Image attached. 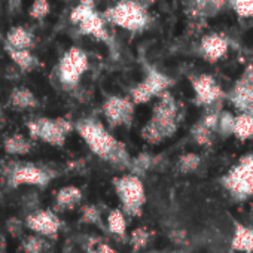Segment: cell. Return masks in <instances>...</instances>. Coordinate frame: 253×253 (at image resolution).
<instances>
[{"instance_id": "b9f144b4", "label": "cell", "mask_w": 253, "mask_h": 253, "mask_svg": "<svg viewBox=\"0 0 253 253\" xmlns=\"http://www.w3.org/2000/svg\"><path fill=\"white\" fill-rule=\"evenodd\" d=\"M252 115H253V113H252Z\"/></svg>"}, {"instance_id": "83f0119b", "label": "cell", "mask_w": 253, "mask_h": 253, "mask_svg": "<svg viewBox=\"0 0 253 253\" xmlns=\"http://www.w3.org/2000/svg\"><path fill=\"white\" fill-rule=\"evenodd\" d=\"M234 126H235V115L229 110H222L219 115L217 136L223 139L234 136Z\"/></svg>"}, {"instance_id": "f35d334b", "label": "cell", "mask_w": 253, "mask_h": 253, "mask_svg": "<svg viewBox=\"0 0 253 253\" xmlns=\"http://www.w3.org/2000/svg\"><path fill=\"white\" fill-rule=\"evenodd\" d=\"M169 253H188V252H186V250H182V249H180V250H173V252H169Z\"/></svg>"}, {"instance_id": "e575fe53", "label": "cell", "mask_w": 253, "mask_h": 253, "mask_svg": "<svg viewBox=\"0 0 253 253\" xmlns=\"http://www.w3.org/2000/svg\"><path fill=\"white\" fill-rule=\"evenodd\" d=\"M86 253H113V250L110 249V246H107L104 243L91 241L86 246Z\"/></svg>"}, {"instance_id": "3957f363", "label": "cell", "mask_w": 253, "mask_h": 253, "mask_svg": "<svg viewBox=\"0 0 253 253\" xmlns=\"http://www.w3.org/2000/svg\"><path fill=\"white\" fill-rule=\"evenodd\" d=\"M106 21L125 32L140 33L148 29L151 15L143 0H118L103 12Z\"/></svg>"}, {"instance_id": "cb8c5ba5", "label": "cell", "mask_w": 253, "mask_h": 253, "mask_svg": "<svg viewBox=\"0 0 253 253\" xmlns=\"http://www.w3.org/2000/svg\"><path fill=\"white\" fill-rule=\"evenodd\" d=\"M214 136L217 134L211 128H209L201 119H198L191 128V137L198 146H210L213 143Z\"/></svg>"}, {"instance_id": "ab89813d", "label": "cell", "mask_w": 253, "mask_h": 253, "mask_svg": "<svg viewBox=\"0 0 253 253\" xmlns=\"http://www.w3.org/2000/svg\"><path fill=\"white\" fill-rule=\"evenodd\" d=\"M3 121V109H2V106H0V122Z\"/></svg>"}, {"instance_id": "277c9868", "label": "cell", "mask_w": 253, "mask_h": 253, "mask_svg": "<svg viewBox=\"0 0 253 253\" xmlns=\"http://www.w3.org/2000/svg\"><path fill=\"white\" fill-rule=\"evenodd\" d=\"M55 176L57 173L52 169L43 166L26 161H6L2 179L9 188H18L21 185L46 188Z\"/></svg>"}, {"instance_id": "5bb4252c", "label": "cell", "mask_w": 253, "mask_h": 253, "mask_svg": "<svg viewBox=\"0 0 253 253\" xmlns=\"http://www.w3.org/2000/svg\"><path fill=\"white\" fill-rule=\"evenodd\" d=\"M24 222L29 229L48 238H55L61 228V220L55 214V211L46 209H38L29 213Z\"/></svg>"}, {"instance_id": "4dcf8cb0", "label": "cell", "mask_w": 253, "mask_h": 253, "mask_svg": "<svg viewBox=\"0 0 253 253\" xmlns=\"http://www.w3.org/2000/svg\"><path fill=\"white\" fill-rule=\"evenodd\" d=\"M45 247H46V241L41 235H27L21 244L24 253H42Z\"/></svg>"}, {"instance_id": "8992f818", "label": "cell", "mask_w": 253, "mask_h": 253, "mask_svg": "<svg viewBox=\"0 0 253 253\" xmlns=\"http://www.w3.org/2000/svg\"><path fill=\"white\" fill-rule=\"evenodd\" d=\"M26 126L32 139L55 148L64 146L69 134L75 130V124L66 118H35L27 121Z\"/></svg>"}, {"instance_id": "836d02e7", "label": "cell", "mask_w": 253, "mask_h": 253, "mask_svg": "<svg viewBox=\"0 0 253 253\" xmlns=\"http://www.w3.org/2000/svg\"><path fill=\"white\" fill-rule=\"evenodd\" d=\"M8 232L14 237V238H23V234H24V226H26V222H23L20 217L17 216H12L6 220L5 223Z\"/></svg>"}, {"instance_id": "d6a6232c", "label": "cell", "mask_w": 253, "mask_h": 253, "mask_svg": "<svg viewBox=\"0 0 253 253\" xmlns=\"http://www.w3.org/2000/svg\"><path fill=\"white\" fill-rule=\"evenodd\" d=\"M51 11V5H49V0H33V3L29 9V15L33 18V20H43L48 17Z\"/></svg>"}, {"instance_id": "7a4b0ae2", "label": "cell", "mask_w": 253, "mask_h": 253, "mask_svg": "<svg viewBox=\"0 0 253 253\" xmlns=\"http://www.w3.org/2000/svg\"><path fill=\"white\" fill-rule=\"evenodd\" d=\"M180 122V104L170 91L157 98L149 121L140 131L142 139L149 145H160L173 137Z\"/></svg>"}, {"instance_id": "8fae6325", "label": "cell", "mask_w": 253, "mask_h": 253, "mask_svg": "<svg viewBox=\"0 0 253 253\" xmlns=\"http://www.w3.org/2000/svg\"><path fill=\"white\" fill-rule=\"evenodd\" d=\"M101 112L112 128L128 126L136 113V103L130 95H109L101 106Z\"/></svg>"}, {"instance_id": "f546056e", "label": "cell", "mask_w": 253, "mask_h": 253, "mask_svg": "<svg viewBox=\"0 0 253 253\" xmlns=\"http://www.w3.org/2000/svg\"><path fill=\"white\" fill-rule=\"evenodd\" d=\"M81 222L82 223H89V225H97V226L103 228L100 209L97 206H94V204L84 206L82 210H81Z\"/></svg>"}, {"instance_id": "2e32d148", "label": "cell", "mask_w": 253, "mask_h": 253, "mask_svg": "<svg viewBox=\"0 0 253 253\" xmlns=\"http://www.w3.org/2000/svg\"><path fill=\"white\" fill-rule=\"evenodd\" d=\"M9 104L17 110H33L39 107V100L32 89L15 86L9 94Z\"/></svg>"}, {"instance_id": "9c48e42d", "label": "cell", "mask_w": 253, "mask_h": 253, "mask_svg": "<svg viewBox=\"0 0 253 253\" xmlns=\"http://www.w3.org/2000/svg\"><path fill=\"white\" fill-rule=\"evenodd\" d=\"M89 67V60L82 48H69L58 61L57 76L64 89H73L79 85L82 76Z\"/></svg>"}, {"instance_id": "44dd1931", "label": "cell", "mask_w": 253, "mask_h": 253, "mask_svg": "<svg viewBox=\"0 0 253 253\" xmlns=\"http://www.w3.org/2000/svg\"><path fill=\"white\" fill-rule=\"evenodd\" d=\"M231 247L237 252L253 253V228L237 223L232 235Z\"/></svg>"}, {"instance_id": "8d00e7d4", "label": "cell", "mask_w": 253, "mask_h": 253, "mask_svg": "<svg viewBox=\"0 0 253 253\" xmlns=\"http://www.w3.org/2000/svg\"><path fill=\"white\" fill-rule=\"evenodd\" d=\"M0 253H6V238L3 234H0Z\"/></svg>"}, {"instance_id": "ba28073f", "label": "cell", "mask_w": 253, "mask_h": 253, "mask_svg": "<svg viewBox=\"0 0 253 253\" xmlns=\"http://www.w3.org/2000/svg\"><path fill=\"white\" fill-rule=\"evenodd\" d=\"M70 21L79 29L82 35L107 45L110 43V33L107 30L109 23L106 21L104 15L95 9V6L78 3L70 12Z\"/></svg>"}, {"instance_id": "603a6c76", "label": "cell", "mask_w": 253, "mask_h": 253, "mask_svg": "<svg viewBox=\"0 0 253 253\" xmlns=\"http://www.w3.org/2000/svg\"><path fill=\"white\" fill-rule=\"evenodd\" d=\"M158 161H160V157H157V155H152V154H148V152L139 154L131 161L130 173L137 174V176H143L145 173H148L149 170L157 167Z\"/></svg>"}, {"instance_id": "7402d4cb", "label": "cell", "mask_w": 253, "mask_h": 253, "mask_svg": "<svg viewBox=\"0 0 253 253\" xmlns=\"http://www.w3.org/2000/svg\"><path fill=\"white\" fill-rule=\"evenodd\" d=\"M234 137L241 142L253 139V115L252 113L240 112L238 115H235Z\"/></svg>"}, {"instance_id": "1f68e13d", "label": "cell", "mask_w": 253, "mask_h": 253, "mask_svg": "<svg viewBox=\"0 0 253 253\" xmlns=\"http://www.w3.org/2000/svg\"><path fill=\"white\" fill-rule=\"evenodd\" d=\"M151 240V232L146 229V228H136L131 235H130V241H131V246H133V250H142L148 246Z\"/></svg>"}, {"instance_id": "d590c367", "label": "cell", "mask_w": 253, "mask_h": 253, "mask_svg": "<svg viewBox=\"0 0 253 253\" xmlns=\"http://www.w3.org/2000/svg\"><path fill=\"white\" fill-rule=\"evenodd\" d=\"M169 237H170V240H171L174 244H177V246L186 244V240H188V234H186L183 229H173V231H170Z\"/></svg>"}, {"instance_id": "e0dca14e", "label": "cell", "mask_w": 253, "mask_h": 253, "mask_svg": "<svg viewBox=\"0 0 253 253\" xmlns=\"http://www.w3.org/2000/svg\"><path fill=\"white\" fill-rule=\"evenodd\" d=\"M5 49L8 52V55L11 57V60L14 61V64L24 73L33 72L39 67V60L38 57L32 52V49H18V48H12L5 45Z\"/></svg>"}, {"instance_id": "ffe728a7", "label": "cell", "mask_w": 253, "mask_h": 253, "mask_svg": "<svg viewBox=\"0 0 253 253\" xmlns=\"http://www.w3.org/2000/svg\"><path fill=\"white\" fill-rule=\"evenodd\" d=\"M3 149L8 155L23 157V155H29L32 152L33 143L26 136H23L20 133H14L3 140Z\"/></svg>"}, {"instance_id": "d4e9b609", "label": "cell", "mask_w": 253, "mask_h": 253, "mask_svg": "<svg viewBox=\"0 0 253 253\" xmlns=\"http://www.w3.org/2000/svg\"><path fill=\"white\" fill-rule=\"evenodd\" d=\"M107 229L118 237H125L126 235V219L125 213L122 209H113L109 211L107 216Z\"/></svg>"}, {"instance_id": "484cf974", "label": "cell", "mask_w": 253, "mask_h": 253, "mask_svg": "<svg viewBox=\"0 0 253 253\" xmlns=\"http://www.w3.org/2000/svg\"><path fill=\"white\" fill-rule=\"evenodd\" d=\"M192 3L200 15L211 17L229 5V0H192Z\"/></svg>"}, {"instance_id": "4316f807", "label": "cell", "mask_w": 253, "mask_h": 253, "mask_svg": "<svg viewBox=\"0 0 253 253\" xmlns=\"http://www.w3.org/2000/svg\"><path fill=\"white\" fill-rule=\"evenodd\" d=\"M201 166V157L195 152H186L179 157L177 160V170L183 174L194 173Z\"/></svg>"}, {"instance_id": "f1b7e54d", "label": "cell", "mask_w": 253, "mask_h": 253, "mask_svg": "<svg viewBox=\"0 0 253 253\" xmlns=\"http://www.w3.org/2000/svg\"><path fill=\"white\" fill-rule=\"evenodd\" d=\"M229 8L238 18L253 20V0H229Z\"/></svg>"}, {"instance_id": "30bf717a", "label": "cell", "mask_w": 253, "mask_h": 253, "mask_svg": "<svg viewBox=\"0 0 253 253\" xmlns=\"http://www.w3.org/2000/svg\"><path fill=\"white\" fill-rule=\"evenodd\" d=\"M174 81L155 67H148L143 79L134 85L130 91V97L136 104H146L154 98H158L166 91H170Z\"/></svg>"}, {"instance_id": "9a60e30c", "label": "cell", "mask_w": 253, "mask_h": 253, "mask_svg": "<svg viewBox=\"0 0 253 253\" xmlns=\"http://www.w3.org/2000/svg\"><path fill=\"white\" fill-rule=\"evenodd\" d=\"M229 49L228 39L220 33H209L200 42V54L209 63H216L222 60Z\"/></svg>"}, {"instance_id": "74e56055", "label": "cell", "mask_w": 253, "mask_h": 253, "mask_svg": "<svg viewBox=\"0 0 253 253\" xmlns=\"http://www.w3.org/2000/svg\"><path fill=\"white\" fill-rule=\"evenodd\" d=\"M79 3L89 5V6H95V0H79Z\"/></svg>"}, {"instance_id": "6da1fadb", "label": "cell", "mask_w": 253, "mask_h": 253, "mask_svg": "<svg viewBox=\"0 0 253 253\" xmlns=\"http://www.w3.org/2000/svg\"><path fill=\"white\" fill-rule=\"evenodd\" d=\"M75 131L100 160L119 170H130L133 158L128 154V149L106 128L101 121L95 118L79 119L75 122Z\"/></svg>"}, {"instance_id": "7c38bea8", "label": "cell", "mask_w": 253, "mask_h": 253, "mask_svg": "<svg viewBox=\"0 0 253 253\" xmlns=\"http://www.w3.org/2000/svg\"><path fill=\"white\" fill-rule=\"evenodd\" d=\"M191 86L194 89L195 104L200 107L207 109L210 106L222 103L223 98H226V94L223 92L220 84L210 73L195 75L191 79Z\"/></svg>"}, {"instance_id": "4fadbf2b", "label": "cell", "mask_w": 253, "mask_h": 253, "mask_svg": "<svg viewBox=\"0 0 253 253\" xmlns=\"http://www.w3.org/2000/svg\"><path fill=\"white\" fill-rule=\"evenodd\" d=\"M229 103L238 112L253 113V64H249L226 94Z\"/></svg>"}, {"instance_id": "52a82bcc", "label": "cell", "mask_w": 253, "mask_h": 253, "mask_svg": "<svg viewBox=\"0 0 253 253\" xmlns=\"http://www.w3.org/2000/svg\"><path fill=\"white\" fill-rule=\"evenodd\" d=\"M113 188L125 214L137 217L146 203L145 185L137 174H124L113 179Z\"/></svg>"}, {"instance_id": "5b68a950", "label": "cell", "mask_w": 253, "mask_h": 253, "mask_svg": "<svg viewBox=\"0 0 253 253\" xmlns=\"http://www.w3.org/2000/svg\"><path fill=\"white\" fill-rule=\"evenodd\" d=\"M225 191L235 200L244 201L253 197V152L243 155L222 177Z\"/></svg>"}, {"instance_id": "d6986e66", "label": "cell", "mask_w": 253, "mask_h": 253, "mask_svg": "<svg viewBox=\"0 0 253 253\" xmlns=\"http://www.w3.org/2000/svg\"><path fill=\"white\" fill-rule=\"evenodd\" d=\"M6 45L18 49H32L35 45V36L26 27L15 26L6 35Z\"/></svg>"}, {"instance_id": "ac0fdd59", "label": "cell", "mask_w": 253, "mask_h": 253, "mask_svg": "<svg viewBox=\"0 0 253 253\" xmlns=\"http://www.w3.org/2000/svg\"><path fill=\"white\" fill-rule=\"evenodd\" d=\"M81 201H82V191L73 185L64 186L61 189H58V192L55 194V209L58 211L72 210Z\"/></svg>"}, {"instance_id": "60d3db41", "label": "cell", "mask_w": 253, "mask_h": 253, "mask_svg": "<svg viewBox=\"0 0 253 253\" xmlns=\"http://www.w3.org/2000/svg\"><path fill=\"white\" fill-rule=\"evenodd\" d=\"M252 198H253V197H252Z\"/></svg>"}]
</instances>
